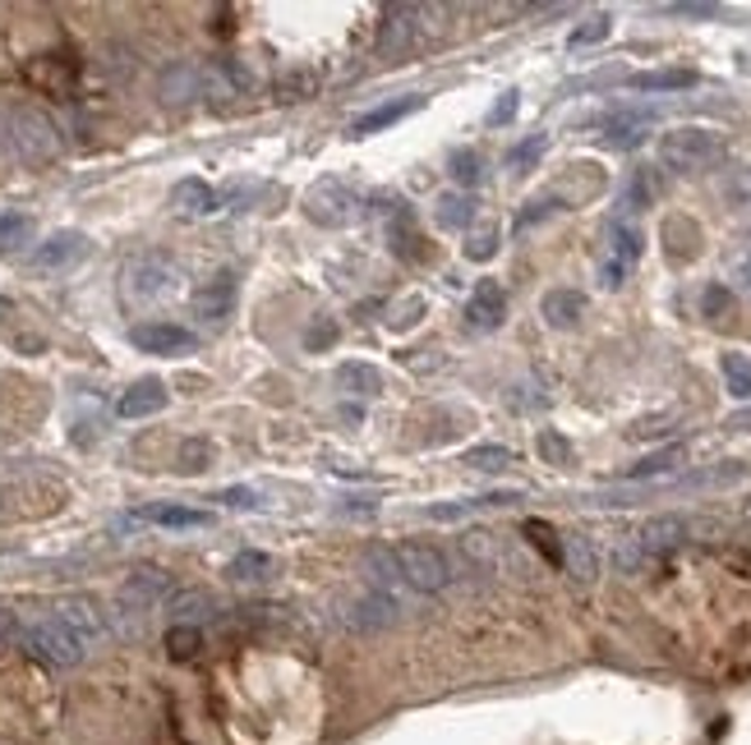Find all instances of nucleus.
<instances>
[{
  "mask_svg": "<svg viewBox=\"0 0 751 745\" xmlns=\"http://www.w3.org/2000/svg\"><path fill=\"white\" fill-rule=\"evenodd\" d=\"M493 253H498V226H485V230H475L471 240H466V258H475V263L493 258Z\"/></svg>",
  "mask_w": 751,
  "mask_h": 745,
  "instance_id": "39",
  "label": "nucleus"
},
{
  "mask_svg": "<svg viewBox=\"0 0 751 745\" xmlns=\"http://www.w3.org/2000/svg\"><path fill=\"white\" fill-rule=\"evenodd\" d=\"M213 465V446H208L203 438H189L180 442V475H199V469Z\"/></svg>",
  "mask_w": 751,
  "mask_h": 745,
  "instance_id": "35",
  "label": "nucleus"
},
{
  "mask_svg": "<svg viewBox=\"0 0 751 745\" xmlns=\"http://www.w3.org/2000/svg\"><path fill=\"white\" fill-rule=\"evenodd\" d=\"M646 139V115H613L604 143L609 148H637Z\"/></svg>",
  "mask_w": 751,
  "mask_h": 745,
  "instance_id": "31",
  "label": "nucleus"
},
{
  "mask_svg": "<svg viewBox=\"0 0 751 745\" xmlns=\"http://www.w3.org/2000/svg\"><path fill=\"white\" fill-rule=\"evenodd\" d=\"M508 318V295H503V286L498 281H479L475 286V295L466 304V323L471 331H498Z\"/></svg>",
  "mask_w": 751,
  "mask_h": 745,
  "instance_id": "15",
  "label": "nucleus"
},
{
  "mask_svg": "<svg viewBox=\"0 0 751 745\" xmlns=\"http://www.w3.org/2000/svg\"><path fill=\"white\" fill-rule=\"evenodd\" d=\"M420 106H425V97H397V102H388V106H374L370 115H355L351 121V139H364V134H378V129H388V125H397V121H406V115H415Z\"/></svg>",
  "mask_w": 751,
  "mask_h": 745,
  "instance_id": "21",
  "label": "nucleus"
},
{
  "mask_svg": "<svg viewBox=\"0 0 751 745\" xmlns=\"http://www.w3.org/2000/svg\"><path fill=\"white\" fill-rule=\"evenodd\" d=\"M719 368H724L728 396H738V401H747V396H751V359H747V355H738V350H728V355L719 359Z\"/></svg>",
  "mask_w": 751,
  "mask_h": 745,
  "instance_id": "30",
  "label": "nucleus"
},
{
  "mask_svg": "<svg viewBox=\"0 0 751 745\" xmlns=\"http://www.w3.org/2000/svg\"><path fill=\"white\" fill-rule=\"evenodd\" d=\"M364 580H370V594L388 598L401 617L415 613L420 594H411V590H406V580H401V571H397L392 547H370V553H364Z\"/></svg>",
  "mask_w": 751,
  "mask_h": 745,
  "instance_id": "8",
  "label": "nucleus"
},
{
  "mask_svg": "<svg viewBox=\"0 0 751 745\" xmlns=\"http://www.w3.org/2000/svg\"><path fill=\"white\" fill-rule=\"evenodd\" d=\"M5 125H10V152L18 162H51L61 152V129H55L47 111L14 106V111H5Z\"/></svg>",
  "mask_w": 751,
  "mask_h": 745,
  "instance_id": "3",
  "label": "nucleus"
},
{
  "mask_svg": "<svg viewBox=\"0 0 751 745\" xmlns=\"http://www.w3.org/2000/svg\"><path fill=\"white\" fill-rule=\"evenodd\" d=\"M166 401H171V391H166V382H158V378H143V382H134L125 396H121V419H148V415H158V409H166Z\"/></svg>",
  "mask_w": 751,
  "mask_h": 745,
  "instance_id": "20",
  "label": "nucleus"
},
{
  "mask_svg": "<svg viewBox=\"0 0 751 745\" xmlns=\"http://www.w3.org/2000/svg\"><path fill=\"white\" fill-rule=\"evenodd\" d=\"M158 88H162V102H171V106L195 102V97H203V65H195V61L166 65L162 78H158Z\"/></svg>",
  "mask_w": 751,
  "mask_h": 745,
  "instance_id": "18",
  "label": "nucleus"
},
{
  "mask_svg": "<svg viewBox=\"0 0 751 745\" xmlns=\"http://www.w3.org/2000/svg\"><path fill=\"white\" fill-rule=\"evenodd\" d=\"M304 212H310V222L318 226H351L355 212H360V193L337 180V175H323L318 185H310L304 193Z\"/></svg>",
  "mask_w": 751,
  "mask_h": 745,
  "instance_id": "6",
  "label": "nucleus"
},
{
  "mask_svg": "<svg viewBox=\"0 0 751 745\" xmlns=\"http://www.w3.org/2000/svg\"><path fill=\"white\" fill-rule=\"evenodd\" d=\"M420 308H425V304H420V300H411L406 308L397 313V318H388V327H397V331H401V327H415V313H420Z\"/></svg>",
  "mask_w": 751,
  "mask_h": 745,
  "instance_id": "49",
  "label": "nucleus"
},
{
  "mask_svg": "<svg viewBox=\"0 0 751 745\" xmlns=\"http://www.w3.org/2000/svg\"><path fill=\"white\" fill-rule=\"evenodd\" d=\"M230 308H236V272L222 267L217 277H208V281L195 290V313H199V318L222 323Z\"/></svg>",
  "mask_w": 751,
  "mask_h": 745,
  "instance_id": "17",
  "label": "nucleus"
},
{
  "mask_svg": "<svg viewBox=\"0 0 751 745\" xmlns=\"http://www.w3.org/2000/svg\"><path fill=\"white\" fill-rule=\"evenodd\" d=\"M724 156V139L715 129H697V125H687V129H673L660 139V162L668 171H678V175H691V171H705V166H715Z\"/></svg>",
  "mask_w": 751,
  "mask_h": 745,
  "instance_id": "4",
  "label": "nucleus"
},
{
  "mask_svg": "<svg viewBox=\"0 0 751 745\" xmlns=\"http://www.w3.org/2000/svg\"><path fill=\"white\" fill-rule=\"evenodd\" d=\"M107 74H129L134 70V55H129V47H107V65H102Z\"/></svg>",
  "mask_w": 751,
  "mask_h": 745,
  "instance_id": "43",
  "label": "nucleus"
},
{
  "mask_svg": "<svg viewBox=\"0 0 751 745\" xmlns=\"http://www.w3.org/2000/svg\"><path fill=\"white\" fill-rule=\"evenodd\" d=\"M337 382H341L346 391H360V396H374V391L383 387V378H378L374 364H341V368H337Z\"/></svg>",
  "mask_w": 751,
  "mask_h": 745,
  "instance_id": "32",
  "label": "nucleus"
},
{
  "mask_svg": "<svg viewBox=\"0 0 751 745\" xmlns=\"http://www.w3.org/2000/svg\"><path fill=\"white\" fill-rule=\"evenodd\" d=\"M637 258H641V230L631 226V222H613V226H609V258H604V267H600L604 286H609V290L623 286V277H627L631 267H637Z\"/></svg>",
  "mask_w": 751,
  "mask_h": 745,
  "instance_id": "11",
  "label": "nucleus"
},
{
  "mask_svg": "<svg viewBox=\"0 0 751 745\" xmlns=\"http://www.w3.org/2000/svg\"><path fill=\"white\" fill-rule=\"evenodd\" d=\"M129 345L143 350V355H189L199 341H195V331L180 327V323L148 318V323H134L129 327Z\"/></svg>",
  "mask_w": 751,
  "mask_h": 745,
  "instance_id": "9",
  "label": "nucleus"
},
{
  "mask_svg": "<svg viewBox=\"0 0 751 745\" xmlns=\"http://www.w3.org/2000/svg\"><path fill=\"white\" fill-rule=\"evenodd\" d=\"M51 617L61 621L65 631L79 635V640L88 644V649L107 635V621H102V613H98V603H88V598H61V603L51 607Z\"/></svg>",
  "mask_w": 751,
  "mask_h": 745,
  "instance_id": "13",
  "label": "nucleus"
},
{
  "mask_svg": "<svg viewBox=\"0 0 751 745\" xmlns=\"http://www.w3.org/2000/svg\"><path fill=\"white\" fill-rule=\"evenodd\" d=\"M461 557H466L471 571L479 576H508V571H522V557L503 534H489V529H471L461 539Z\"/></svg>",
  "mask_w": 751,
  "mask_h": 745,
  "instance_id": "7",
  "label": "nucleus"
},
{
  "mask_svg": "<svg viewBox=\"0 0 751 745\" xmlns=\"http://www.w3.org/2000/svg\"><path fill=\"white\" fill-rule=\"evenodd\" d=\"M28 235H33V222L24 217V212H5V217H0V249L28 244Z\"/></svg>",
  "mask_w": 751,
  "mask_h": 745,
  "instance_id": "34",
  "label": "nucleus"
},
{
  "mask_svg": "<svg viewBox=\"0 0 751 745\" xmlns=\"http://www.w3.org/2000/svg\"><path fill=\"white\" fill-rule=\"evenodd\" d=\"M691 84H697L691 70H650V74L631 78V88H641V92H673V88H691Z\"/></svg>",
  "mask_w": 751,
  "mask_h": 745,
  "instance_id": "29",
  "label": "nucleus"
},
{
  "mask_svg": "<svg viewBox=\"0 0 751 745\" xmlns=\"http://www.w3.org/2000/svg\"><path fill=\"white\" fill-rule=\"evenodd\" d=\"M222 207V193L208 185V180H195V175H189V180H176V189H171V212H176V217H213V212Z\"/></svg>",
  "mask_w": 751,
  "mask_h": 745,
  "instance_id": "16",
  "label": "nucleus"
},
{
  "mask_svg": "<svg viewBox=\"0 0 751 745\" xmlns=\"http://www.w3.org/2000/svg\"><path fill=\"white\" fill-rule=\"evenodd\" d=\"M581 313H586L581 290H549V295H545V323L558 327V331L576 327V323H581Z\"/></svg>",
  "mask_w": 751,
  "mask_h": 745,
  "instance_id": "24",
  "label": "nucleus"
},
{
  "mask_svg": "<svg viewBox=\"0 0 751 745\" xmlns=\"http://www.w3.org/2000/svg\"><path fill=\"white\" fill-rule=\"evenodd\" d=\"M429 10L425 5H392L388 14H383V33H378V51L388 55V51H406L415 37H420V18H425Z\"/></svg>",
  "mask_w": 751,
  "mask_h": 745,
  "instance_id": "14",
  "label": "nucleus"
},
{
  "mask_svg": "<svg viewBox=\"0 0 751 745\" xmlns=\"http://www.w3.org/2000/svg\"><path fill=\"white\" fill-rule=\"evenodd\" d=\"M180 272L166 253H134V258L121 267V295L125 304H158L176 290Z\"/></svg>",
  "mask_w": 751,
  "mask_h": 745,
  "instance_id": "2",
  "label": "nucleus"
},
{
  "mask_svg": "<svg viewBox=\"0 0 751 745\" xmlns=\"http://www.w3.org/2000/svg\"><path fill=\"white\" fill-rule=\"evenodd\" d=\"M687 460V451L683 446H664V451H654V456H646V460H637L627 469V483H646V479H664V475H673Z\"/></svg>",
  "mask_w": 751,
  "mask_h": 745,
  "instance_id": "25",
  "label": "nucleus"
},
{
  "mask_svg": "<svg viewBox=\"0 0 751 745\" xmlns=\"http://www.w3.org/2000/svg\"><path fill=\"white\" fill-rule=\"evenodd\" d=\"M600 37H609V14H594L586 28H576L572 33V47H590V42H600Z\"/></svg>",
  "mask_w": 751,
  "mask_h": 745,
  "instance_id": "42",
  "label": "nucleus"
},
{
  "mask_svg": "<svg viewBox=\"0 0 751 745\" xmlns=\"http://www.w3.org/2000/svg\"><path fill=\"white\" fill-rule=\"evenodd\" d=\"M18 640H24V649H28L33 658L51 662V668H74V662L88 658V644L74 635V631H65V626L55 621V617H42V621L24 626V631H18Z\"/></svg>",
  "mask_w": 751,
  "mask_h": 745,
  "instance_id": "5",
  "label": "nucleus"
},
{
  "mask_svg": "<svg viewBox=\"0 0 751 745\" xmlns=\"http://www.w3.org/2000/svg\"><path fill=\"white\" fill-rule=\"evenodd\" d=\"M79 258H88V235L61 230V235H51V240H42V244L33 249L28 267H33V272H70Z\"/></svg>",
  "mask_w": 751,
  "mask_h": 745,
  "instance_id": "12",
  "label": "nucleus"
},
{
  "mask_svg": "<svg viewBox=\"0 0 751 745\" xmlns=\"http://www.w3.org/2000/svg\"><path fill=\"white\" fill-rule=\"evenodd\" d=\"M539 456L553 460V465H567L572 446H567V438H558V433H539Z\"/></svg>",
  "mask_w": 751,
  "mask_h": 745,
  "instance_id": "41",
  "label": "nucleus"
},
{
  "mask_svg": "<svg viewBox=\"0 0 751 745\" xmlns=\"http://www.w3.org/2000/svg\"><path fill=\"white\" fill-rule=\"evenodd\" d=\"M337 337H341L337 323H333V318H318L310 331H304V350H333Z\"/></svg>",
  "mask_w": 751,
  "mask_h": 745,
  "instance_id": "40",
  "label": "nucleus"
},
{
  "mask_svg": "<svg viewBox=\"0 0 751 745\" xmlns=\"http://www.w3.org/2000/svg\"><path fill=\"white\" fill-rule=\"evenodd\" d=\"M563 566H567V576L576 584H594V576H600V557H594V547L586 534H567L563 539Z\"/></svg>",
  "mask_w": 751,
  "mask_h": 745,
  "instance_id": "23",
  "label": "nucleus"
},
{
  "mask_svg": "<svg viewBox=\"0 0 751 745\" xmlns=\"http://www.w3.org/2000/svg\"><path fill=\"white\" fill-rule=\"evenodd\" d=\"M479 175H485V162H479V152H471V148L452 152V180H456V185H475Z\"/></svg>",
  "mask_w": 751,
  "mask_h": 745,
  "instance_id": "38",
  "label": "nucleus"
},
{
  "mask_svg": "<svg viewBox=\"0 0 751 745\" xmlns=\"http://www.w3.org/2000/svg\"><path fill=\"white\" fill-rule=\"evenodd\" d=\"M217 502H226V506H259V493H254V488H226Z\"/></svg>",
  "mask_w": 751,
  "mask_h": 745,
  "instance_id": "44",
  "label": "nucleus"
},
{
  "mask_svg": "<svg viewBox=\"0 0 751 745\" xmlns=\"http://www.w3.org/2000/svg\"><path fill=\"white\" fill-rule=\"evenodd\" d=\"M627 539L641 553V561H654V557L673 553L678 543H687L691 529H687V516H654V520H646L637 534H627Z\"/></svg>",
  "mask_w": 751,
  "mask_h": 745,
  "instance_id": "10",
  "label": "nucleus"
},
{
  "mask_svg": "<svg viewBox=\"0 0 751 745\" xmlns=\"http://www.w3.org/2000/svg\"><path fill=\"white\" fill-rule=\"evenodd\" d=\"M728 308V290L724 286H710L705 290V313H724Z\"/></svg>",
  "mask_w": 751,
  "mask_h": 745,
  "instance_id": "48",
  "label": "nucleus"
},
{
  "mask_svg": "<svg viewBox=\"0 0 751 745\" xmlns=\"http://www.w3.org/2000/svg\"><path fill=\"white\" fill-rule=\"evenodd\" d=\"M171 621L176 626H195L203 613H213V594H203V590H180V594H171Z\"/></svg>",
  "mask_w": 751,
  "mask_h": 745,
  "instance_id": "27",
  "label": "nucleus"
},
{
  "mask_svg": "<svg viewBox=\"0 0 751 745\" xmlns=\"http://www.w3.org/2000/svg\"><path fill=\"white\" fill-rule=\"evenodd\" d=\"M434 217L442 230H466L475 222V199L471 193H442V199L434 203Z\"/></svg>",
  "mask_w": 751,
  "mask_h": 745,
  "instance_id": "26",
  "label": "nucleus"
},
{
  "mask_svg": "<svg viewBox=\"0 0 751 745\" xmlns=\"http://www.w3.org/2000/svg\"><path fill=\"white\" fill-rule=\"evenodd\" d=\"M401 613L388 603V598H378V594H364V598H355L351 607H346V626L351 631H383V626H392Z\"/></svg>",
  "mask_w": 751,
  "mask_h": 745,
  "instance_id": "22",
  "label": "nucleus"
},
{
  "mask_svg": "<svg viewBox=\"0 0 751 745\" xmlns=\"http://www.w3.org/2000/svg\"><path fill=\"white\" fill-rule=\"evenodd\" d=\"M0 156H14V152H10V125H5V111H0Z\"/></svg>",
  "mask_w": 751,
  "mask_h": 745,
  "instance_id": "50",
  "label": "nucleus"
},
{
  "mask_svg": "<svg viewBox=\"0 0 751 745\" xmlns=\"http://www.w3.org/2000/svg\"><path fill=\"white\" fill-rule=\"evenodd\" d=\"M512 115H516V92H503V102L489 111V125H508Z\"/></svg>",
  "mask_w": 751,
  "mask_h": 745,
  "instance_id": "45",
  "label": "nucleus"
},
{
  "mask_svg": "<svg viewBox=\"0 0 751 745\" xmlns=\"http://www.w3.org/2000/svg\"><path fill=\"white\" fill-rule=\"evenodd\" d=\"M125 525H162V529H203L213 525L208 512H195V506H176V502H152L143 512H134Z\"/></svg>",
  "mask_w": 751,
  "mask_h": 745,
  "instance_id": "19",
  "label": "nucleus"
},
{
  "mask_svg": "<svg viewBox=\"0 0 751 745\" xmlns=\"http://www.w3.org/2000/svg\"><path fill=\"white\" fill-rule=\"evenodd\" d=\"M166 649H171V658H195L199 654V626H171Z\"/></svg>",
  "mask_w": 751,
  "mask_h": 745,
  "instance_id": "36",
  "label": "nucleus"
},
{
  "mask_svg": "<svg viewBox=\"0 0 751 745\" xmlns=\"http://www.w3.org/2000/svg\"><path fill=\"white\" fill-rule=\"evenodd\" d=\"M545 148H549V134H530L526 143H516V148L508 152V166H512V171H530L539 156H545Z\"/></svg>",
  "mask_w": 751,
  "mask_h": 745,
  "instance_id": "33",
  "label": "nucleus"
},
{
  "mask_svg": "<svg viewBox=\"0 0 751 745\" xmlns=\"http://www.w3.org/2000/svg\"><path fill=\"white\" fill-rule=\"evenodd\" d=\"M646 203H650V180L637 175V180H631V193H627V207H646Z\"/></svg>",
  "mask_w": 751,
  "mask_h": 745,
  "instance_id": "47",
  "label": "nucleus"
},
{
  "mask_svg": "<svg viewBox=\"0 0 751 745\" xmlns=\"http://www.w3.org/2000/svg\"><path fill=\"white\" fill-rule=\"evenodd\" d=\"M738 199L751 207V171H742V180H738Z\"/></svg>",
  "mask_w": 751,
  "mask_h": 745,
  "instance_id": "51",
  "label": "nucleus"
},
{
  "mask_svg": "<svg viewBox=\"0 0 751 745\" xmlns=\"http://www.w3.org/2000/svg\"><path fill=\"white\" fill-rule=\"evenodd\" d=\"M273 576H277V561L267 553H240L236 561H230V580H240V584H263Z\"/></svg>",
  "mask_w": 751,
  "mask_h": 745,
  "instance_id": "28",
  "label": "nucleus"
},
{
  "mask_svg": "<svg viewBox=\"0 0 751 745\" xmlns=\"http://www.w3.org/2000/svg\"><path fill=\"white\" fill-rule=\"evenodd\" d=\"M466 465L471 469H508L512 465V451L508 446H471L466 451Z\"/></svg>",
  "mask_w": 751,
  "mask_h": 745,
  "instance_id": "37",
  "label": "nucleus"
},
{
  "mask_svg": "<svg viewBox=\"0 0 751 745\" xmlns=\"http://www.w3.org/2000/svg\"><path fill=\"white\" fill-rule=\"evenodd\" d=\"M553 207H558L553 199H545V203H539V199H535V203H530V207L522 212V222H516V226H522V230H526V226H535L539 217H549V212H553Z\"/></svg>",
  "mask_w": 751,
  "mask_h": 745,
  "instance_id": "46",
  "label": "nucleus"
},
{
  "mask_svg": "<svg viewBox=\"0 0 751 745\" xmlns=\"http://www.w3.org/2000/svg\"><path fill=\"white\" fill-rule=\"evenodd\" d=\"M392 557H397V571H401V580H406V590L411 594H442L452 584V557L442 553V547H434V543H397L392 547Z\"/></svg>",
  "mask_w": 751,
  "mask_h": 745,
  "instance_id": "1",
  "label": "nucleus"
}]
</instances>
